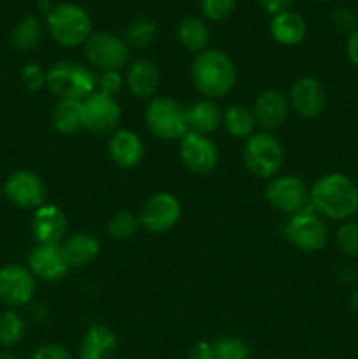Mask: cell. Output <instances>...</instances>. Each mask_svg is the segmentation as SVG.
<instances>
[{"label": "cell", "mask_w": 358, "mask_h": 359, "mask_svg": "<svg viewBox=\"0 0 358 359\" xmlns=\"http://www.w3.org/2000/svg\"><path fill=\"white\" fill-rule=\"evenodd\" d=\"M311 207L333 221H347L358 210V186L347 175L332 172L312 184Z\"/></svg>", "instance_id": "1"}, {"label": "cell", "mask_w": 358, "mask_h": 359, "mask_svg": "<svg viewBox=\"0 0 358 359\" xmlns=\"http://www.w3.org/2000/svg\"><path fill=\"white\" fill-rule=\"evenodd\" d=\"M237 70L230 56L218 49L199 53L192 63V81L207 98L227 97L235 86Z\"/></svg>", "instance_id": "2"}, {"label": "cell", "mask_w": 358, "mask_h": 359, "mask_svg": "<svg viewBox=\"0 0 358 359\" xmlns=\"http://www.w3.org/2000/svg\"><path fill=\"white\" fill-rule=\"evenodd\" d=\"M46 86L60 100H81L95 93L97 76L76 62H58L46 72Z\"/></svg>", "instance_id": "3"}, {"label": "cell", "mask_w": 358, "mask_h": 359, "mask_svg": "<svg viewBox=\"0 0 358 359\" xmlns=\"http://www.w3.org/2000/svg\"><path fill=\"white\" fill-rule=\"evenodd\" d=\"M48 30L58 44L76 48L91 35L90 14L77 4H56L48 13Z\"/></svg>", "instance_id": "4"}, {"label": "cell", "mask_w": 358, "mask_h": 359, "mask_svg": "<svg viewBox=\"0 0 358 359\" xmlns=\"http://www.w3.org/2000/svg\"><path fill=\"white\" fill-rule=\"evenodd\" d=\"M244 163L256 177L270 179L281 170L284 161V147L272 133H256L244 144Z\"/></svg>", "instance_id": "5"}, {"label": "cell", "mask_w": 358, "mask_h": 359, "mask_svg": "<svg viewBox=\"0 0 358 359\" xmlns=\"http://www.w3.org/2000/svg\"><path fill=\"white\" fill-rule=\"evenodd\" d=\"M146 123L157 139L178 140L188 133L186 109L168 97H158L146 109Z\"/></svg>", "instance_id": "6"}, {"label": "cell", "mask_w": 358, "mask_h": 359, "mask_svg": "<svg viewBox=\"0 0 358 359\" xmlns=\"http://www.w3.org/2000/svg\"><path fill=\"white\" fill-rule=\"evenodd\" d=\"M86 58L95 69L102 72H119L130 58V49L126 41L109 32H95L84 42Z\"/></svg>", "instance_id": "7"}, {"label": "cell", "mask_w": 358, "mask_h": 359, "mask_svg": "<svg viewBox=\"0 0 358 359\" xmlns=\"http://www.w3.org/2000/svg\"><path fill=\"white\" fill-rule=\"evenodd\" d=\"M267 202L284 214H300L311 205V189L298 175H281L267 186Z\"/></svg>", "instance_id": "8"}, {"label": "cell", "mask_w": 358, "mask_h": 359, "mask_svg": "<svg viewBox=\"0 0 358 359\" xmlns=\"http://www.w3.org/2000/svg\"><path fill=\"white\" fill-rule=\"evenodd\" d=\"M284 231L288 241L305 252L321 251L329 242V228L314 209H307L291 216Z\"/></svg>", "instance_id": "9"}, {"label": "cell", "mask_w": 358, "mask_h": 359, "mask_svg": "<svg viewBox=\"0 0 358 359\" xmlns=\"http://www.w3.org/2000/svg\"><path fill=\"white\" fill-rule=\"evenodd\" d=\"M181 217V202L172 193H154L144 202L139 221L151 233H161L178 224Z\"/></svg>", "instance_id": "10"}, {"label": "cell", "mask_w": 358, "mask_h": 359, "mask_svg": "<svg viewBox=\"0 0 358 359\" xmlns=\"http://www.w3.org/2000/svg\"><path fill=\"white\" fill-rule=\"evenodd\" d=\"M121 111L114 97L104 93H91L83 100V128L95 135H107L118 126Z\"/></svg>", "instance_id": "11"}, {"label": "cell", "mask_w": 358, "mask_h": 359, "mask_svg": "<svg viewBox=\"0 0 358 359\" xmlns=\"http://www.w3.org/2000/svg\"><path fill=\"white\" fill-rule=\"evenodd\" d=\"M4 195L21 209H39L46 202V184L35 172L16 170L7 177Z\"/></svg>", "instance_id": "12"}, {"label": "cell", "mask_w": 358, "mask_h": 359, "mask_svg": "<svg viewBox=\"0 0 358 359\" xmlns=\"http://www.w3.org/2000/svg\"><path fill=\"white\" fill-rule=\"evenodd\" d=\"M35 293V277L27 266L11 263L0 269V302L9 307L28 305Z\"/></svg>", "instance_id": "13"}, {"label": "cell", "mask_w": 358, "mask_h": 359, "mask_svg": "<svg viewBox=\"0 0 358 359\" xmlns=\"http://www.w3.org/2000/svg\"><path fill=\"white\" fill-rule=\"evenodd\" d=\"M179 156L185 167L193 174H209L218 165V149L207 135L188 132L181 139L179 146Z\"/></svg>", "instance_id": "14"}, {"label": "cell", "mask_w": 358, "mask_h": 359, "mask_svg": "<svg viewBox=\"0 0 358 359\" xmlns=\"http://www.w3.org/2000/svg\"><path fill=\"white\" fill-rule=\"evenodd\" d=\"M28 270L46 283H58L69 273L70 265L60 244H37L28 255Z\"/></svg>", "instance_id": "15"}, {"label": "cell", "mask_w": 358, "mask_h": 359, "mask_svg": "<svg viewBox=\"0 0 358 359\" xmlns=\"http://www.w3.org/2000/svg\"><path fill=\"white\" fill-rule=\"evenodd\" d=\"M290 105L300 118H318L326 105V91L319 79L302 76L293 83L290 91Z\"/></svg>", "instance_id": "16"}, {"label": "cell", "mask_w": 358, "mask_h": 359, "mask_svg": "<svg viewBox=\"0 0 358 359\" xmlns=\"http://www.w3.org/2000/svg\"><path fill=\"white\" fill-rule=\"evenodd\" d=\"M290 98L279 90H267L258 95L253 107L255 121L267 130H276L286 123L290 116Z\"/></svg>", "instance_id": "17"}, {"label": "cell", "mask_w": 358, "mask_h": 359, "mask_svg": "<svg viewBox=\"0 0 358 359\" xmlns=\"http://www.w3.org/2000/svg\"><path fill=\"white\" fill-rule=\"evenodd\" d=\"M67 216L56 205H42L35 209L32 219V233L39 244H60L67 233Z\"/></svg>", "instance_id": "18"}, {"label": "cell", "mask_w": 358, "mask_h": 359, "mask_svg": "<svg viewBox=\"0 0 358 359\" xmlns=\"http://www.w3.org/2000/svg\"><path fill=\"white\" fill-rule=\"evenodd\" d=\"M109 154L121 168H133L144 156V144L132 130H119L109 140Z\"/></svg>", "instance_id": "19"}, {"label": "cell", "mask_w": 358, "mask_h": 359, "mask_svg": "<svg viewBox=\"0 0 358 359\" xmlns=\"http://www.w3.org/2000/svg\"><path fill=\"white\" fill-rule=\"evenodd\" d=\"M118 349V339L111 328L95 325L88 328L79 346V359H112Z\"/></svg>", "instance_id": "20"}, {"label": "cell", "mask_w": 358, "mask_h": 359, "mask_svg": "<svg viewBox=\"0 0 358 359\" xmlns=\"http://www.w3.org/2000/svg\"><path fill=\"white\" fill-rule=\"evenodd\" d=\"M126 84L137 98H150L157 93L160 84V72L151 60L139 58L130 65Z\"/></svg>", "instance_id": "21"}, {"label": "cell", "mask_w": 358, "mask_h": 359, "mask_svg": "<svg viewBox=\"0 0 358 359\" xmlns=\"http://www.w3.org/2000/svg\"><path fill=\"white\" fill-rule=\"evenodd\" d=\"M305 34H307L305 20L293 11L276 14L270 21V35L277 44L297 46L304 41Z\"/></svg>", "instance_id": "22"}, {"label": "cell", "mask_w": 358, "mask_h": 359, "mask_svg": "<svg viewBox=\"0 0 358 359\" xmlns=\"http://www.w3.org/2000/svg\"><path fill=\"white\" fill-rule=\"evenodd\" d=\"M62 249L70 269H81V266H88L98 258L100 242L90 233H76L62 245Z\"/></svg>", "instance_id": "23"}, {"label": "cell", "mask_w": 358, "mask_h": 359, "mask_svg": "<svg viewBox=\"0 0 358 359\" xmlns=\"http://www.w3.org/2000/svg\"><path fill=\"white\" fill-rule=\"evenodd\" d=\"M223 121L221 109L213 100H200L186 109V123H188L190 132L207 135L214 132Z\"/></svg>", "instance_id": "24"}, {"label": "cell", "mask_w": 358, "mask_h": 359, "mask_svg": "<svg viewBox=\"0 0 358 359\" xmlns=\"http://www.w3.org/2000/svg\"><path fill=\"white\" fill-rule=\"evenodd\" d=\"M53 126L65 135L79 132L83 128V102L60 100L53 109Z\"/></svg>", "instance_id": "25"}, {"label": "cell", "mask_w": 358, "mask_h": 359, "mask_svg": "<svg viewBox=\"0 0 358 359\" xmlns=\"http://www.w3.org/2000/svg\"><path fill=\"white\" fill-rule=\"evenodd\" d=\"M178 39L188 51L202 53L206 51L209 44V30L206 23L199 18L188 16L179 21L178 25Z\"/></svg>", "instance_id": "26"}, {"label": "cell", "mask_w": 358, "mask_h": 359, "mask_svg": "<svg viewBox=\"0 0 358 359\" xmlns=\"http://www.w3.org/2000/svg\"><path fill=\"white\" fill-rule=\"evenodd\" d=\"M42 41V25L35 16H25L14 27L11 34V42L18 51H34Z\"/></svg>", "instance_id": "27"}, {"label": "cell", "mask_w": 358, "mask_h": 359, "mask_svg": "<svg viewBox=\"0 0 358 359\" xmlns=\"http://www.w3.org/2000/svg\"><path fill=\"white\" fill-rule=\"evenodd\" d=\"M223 123L227 132L232 137L237 139H244V137L251 135L253 128H255V114L249 107L242 104H235L227 109L223 116Z\"/></svg>", "instance_id": "28"}, {"label": "cell", "mask_w": 358, "mask_h": 359, "mask_svg": "<svg viewBox=\"0 0 358 359\" xmlns=\"http://www.w3.org/2000/svg\"><path fill=\"white\" fill-rule=\"evenodd\" d=\"M25 337V321L18 312L4 311L0 314V346L11 349Z\"/></svg>", "instance_id": "29"}, {"label": "cell", "mask_w": 358, "mask_h": 359, "mask_svg": "<svg viewBox=\"0 0 358 359\" xmlns=\"http://www.w3.org/2000/svg\"><path fill=\"white\" fill-rule=\"evenodd\" d=\"M158 27L150 18H139L133 20L126 28V44L133 48H147L157 41Z\"/></svg>", "instance_id": "30"}, {"label": "cell", "mask_w": 358, "mask_h": 359, "mask_svg": "<svg viewBox=\"0 0 358 359\" xmlns=\"http://www.w3.org/2000/svg\"><path fill=\"white\" fill-rule=\"evenodd\" d=\"M139 226L140 221L135 214L130 212V210H119L111 217L107 230L114 241H128L137 233Z\"/></svg>", "instance_id": "31"}, {"label": "cell", "mask_w": 358, "mask_h": 359, "mask_svg": "<svg viewBox=\"0 0 358 359\" xmlns=\"http://www.w3.org/2000/svg\"><path fill=\"white\" fill-rule=\"evenodd\" d=\"M336 242L343 255L358 258V221L347 219L340 224L336 231Z\"/></svg>", "instance_id": "32"}, {"label": "cell", "mask_w": 358, "mask_h": 359, "mask_svg": "<svg viewBox=\"0 0 358 359\" xmlns=\"http://www.w3.org/2000/svg\"><path fill=\"white\" fill-rule=\"evenodd\" d=\"M213 347L216 359H248L249 356L246 342L237 337H225L218 340Z\"/></svg>", "instance_id": "33"}, {"label": "cell", "mask_w": 358, "mask_h": 359, "mask_svg": "<svg viewBox=\"0 0 358 359\" xmlns=\"http://www.w3.org/2000/svg\"><path fill=\"white\" fill-rule=\"evenodd\" d=\"M237 0H200L202 13L211 21H223L234 13Z\"/></svg>", "instance_id": "34"}, {"label": "cell", "mask_w": 358, "mask_h": 359, "mask_svg": "<svg viewBox=\"0 0 358 359\" xmlns=\"http://www.w3.org/2000/svg\"><path fill=\"white\" fill-rule=\"evenodd\" d=\"M21 77H23L25 86L30 91H39L46 86V74L42 72L41 65L37 63H28L21 72Z\"/></svg>", "instance_id": "35"}, {"label": "cell", "mask_w": 358, "mask_h": 359, "mask_svg": "<svg viewBox=\"0 0 358 359\" xmlns=\"http://www.w3.org/2000/svg\"><path fill=\"white\" fill-rule=\"evenodd\" d=\"M98 93L109 95V97H114L116 93H119L123 86V77L119 76V72H102V76L97 79Z\"/></svg>", "instance_id": "36"}, {"label": "cell", "mask_w": 358, "mask_h": 359, "mask_svg": "<svg viewBox=\"0 0 358 359\" xmlns=\"http://www.w3.org/2000/svg\"><path fill=\"white\" fill-rule=\"evenodd\" d=\"M332 21L339 30L353 32L357 28V14L350 7H337L332 13Z\"/></svg>", "instance_id": "37"}, {"label": "cell", "mask_w": 358, "mask_h": 359, "mask_svg": "<svg viewBox=\"0 0 358 359\" xmlns=\"http://www.w3.org/2000/svg\"><path fill=\"white\" fill-rule=\"evenodd\" d=\"M30 359H72L69 351L58 344H46L32 353Z\"/></svg>", "instance_id": "38"}, {"label": "cell", "mask_w": 358, "mask_h": 359, "mask_svg": "<svg viewBox=\"0 0 358 359\" xmlns=\"http://www.w3.org/2000/svg\"><path fill=\"white\" fill-rule=\"evenodd\" d=\"M260 6L263 11H267L269 14L276 16V14L286 13L290 11V7L293 6L295 0H258Z\"/></svg>", "instance_id": "39"}, {"label": "cell", "mask_w": 358, "mask_h": 359, "mask_svg": "<svg viewBox=\"0 0 358 359\" xmlns=\"http://www.w3.org/2000/svg\"><path fill=\"white\" fill-rule=\"evenodd\" d=\"M188 359H216V356H214V347L207 342H197L190 349Z\"/></svg>", "instance_id": "40"}, {"label": "cell", "mask_w": 358, "mask_h": 359, "mask_svg": "<svg viewBox=\"0 0 358 359\" xmlns=\"http://www.w3.org/2000/svg\"><path fill=\"white\" fill-rule=\"evenodd\" d=\"M346 55L350 62L358 69V27L350 34L346 42Z\"/></svg>", "instance_id": "41"}, {"label": "cell", "mask_w": 358, "mask_h": 359, "mask_svg": "<svg viewBox=\"0 0 358 359\" xmlns=\"http://www.w3.org/2000/svg\"><path fill=\"white\" fill-rule=\"evenodd\" d=\"M30 316H32V319H34V321L42 323V321H44L46 318H48V312H46L44 305L35 304V305H32V309H30Z\"/></svg>", "instance_id": "42"}, {"label": "cell", "mask_w": 358, "mask_h": 359, "mask_svg": "<svg viewBox=\"0 0 358 359\" xmlns=\"http://www.w3.org/2000/svg\"><path fill=\"white\" fill-rule=\"evenodd\" d=\"M0 359H20L16 353H13V351L9 349H4L2 353H0Z\"/></svg>", "instance_id": "43"}, {"label": "cell", "mask_w": 358, "mask_h": 359, "mask_svg": "<svg viewBox=\"0 0 358 359\" xmlns=\"http://www.w3.org/2000/svg\"><path fill=\"white\" fill-rule=\"evenodd\" d=\"M318 2H326V0H318Z\"/></svg>", "instance_id": "44"}]
</instances>
